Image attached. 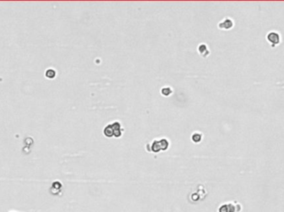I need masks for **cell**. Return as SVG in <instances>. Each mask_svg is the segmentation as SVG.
<instances>
[{
  "mask_svg": "<svg viewBox=\"0 0 284 212\" xmlns=\"http://www.w3.org/2000/svg\"><path fill=\"white\" fill-rule=\"evenodd\" d=\"M234 26V22L232 21V19L230 18H224V20H222L221 22L219 23V27L220 29H225L228 30L230 29L231 27H233Z\"/></svg>",
  "mask_w": 284,
  "mask_h": 212,
  "instance_id": "1",
  "label": "cell"
},
{
  "mask_svg": "<svg viewBox=\"0 0 284 212\" xmlns=\"http://www.w3.org/2000/svg\"><path fill=\"white\" fill-rule=\"evenodd\" d=\"M279 39H280L279 35L277 33L272 32V33H269V34L268 35V40L271 43H273V45L278 43Z\"/></svg>",
  "mask_w": 284,
  "mask_h": 212,
  "instance_id": "2",
  "label": "cell"
},
{
  "mask_svg": "<svg viewBox=\"0 0 284 212\" xmlns=\"http://www.w3.org/2000/svg\"><path fill=\"white\" fill-rule=\"evenodd\" d=\"M199 52L200 53L201 56H204V52H206V54L208 55L209 54V51L208 50L207 46L205 44H200L199 46Z\"/></svg>",
  "mask_w": 284,
  "mask_h": 212,
  "instance_id": "3",
  "label": "cell"
},
{
  "mask_svg": "<svg viewBox=\"0 0 284 212\" xmlns=\"http://www.w3.org/2000/svg\"><path fill=\"white\" fill-rule=\"evenodd\" d=\"M197 138L196 142H199L200 140H201V138H202V134L199 133H195L193 134V136H192V139H194V138Z\"/></svg>",
  "mask_w": 284,
  "mask_h": 212,
  "instance_id": "4",
  "label": "cell"
}]
</instances>
